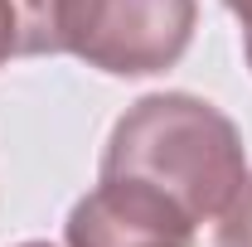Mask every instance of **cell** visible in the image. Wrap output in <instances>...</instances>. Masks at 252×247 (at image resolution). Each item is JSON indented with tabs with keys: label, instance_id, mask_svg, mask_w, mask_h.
<instances>
[{
	"label": "cell",
	"instance_id": "cell-1",
	"mask_svg": "<svg viewBox=\"0 0 252 247\" xmlns=\"http://www.w3.org/2000/svg\"><path fill=\"white\" fill-rule=\"evenodd\" d=\"M102 175L141 180L175 199L194 223H209L248 180V151L214 102L194 93H151L117 117Z\"/></svg>",
	"mask_w": 252,
	"mask_h": 247
},
{
	"label": "cell",
	"instance_id": "cell-2",
	"mask_svg": "<svg viewBox=\"0 0 252 247\" xmlns=\"http://www.w3.org/2000/svg\"><path fill=\"white\" fill-rule=\"evenodd\" d=\"M199 0H68L63 54L112 78L170 73L189 54Z\"/></svg>",
	"mask_w": 252,
	"mask_h": 247
},
{
	"label": "cell",
	"instance_id": "cell-3",
	"mask_svg": "<svg viewBox=\"0 0 252 247\" xmlns=\"http://www.w3.org/2000/svg\"><path fill=\"white\" fill-rule=\"evenodd\" d=\"M194 218L141 180H107L73 204L63 223L68 247H194Z\"/></svg>",
	"mask_w": 252,
	"mask_h": 247
},
{
	"label": "cell",
	"instance_id": "cell-4",
	"mask_svg": "<svg viewBox=\"0 0 252 247\" xmlns=\"http://www.w3.org/2000/svg\"><path fill=\"white\" fill-rule=\"evenodd\" d=\"M20 20V54H63V5L68 0H10Z\"/></svg>",
	"mask_w": 252,
	"mask_h": 247
},
{
	"label": "cell",
	"instance_id": "cell-5",
	"mask_svg": "<svg viewBox=\"0 0 252 247\" xmlns=\"http://www.w3.org/2000/svg\"><path fill=\"white\" fill-rule=\"evenodd\" d=\"M214 247H252V175L238 185V194L223 204V214L214 218Z\"/></svg>",
	"mask_w": 252,
	"mask_h": 247
},
{
	"label": "cell",
	"instance_id": "cell-6",
	"mask_svg": "<svg viewBox=\"0 0 252 247\" xmlns=\"http://www.w3.org/2000/svg\"><path fill=\"white\" fill-rule=\"evenodd\" d=\"M20 54V20H15V5L0 0V63Z\"/></svg>",
	"mask_w": 252,
	"mask_h": 247
},
{
	"label": "cell",
	"instance_id": "cell-7",
	"mask_svg": "<svg viewBox=\"0 0 252 247\" xmlns=\"http://www.w3.org/2000/svg\"><path fill=\"white\" fill-rule=\"evenodd\" d=\"M228 10H233L238 25H243V49H248V68H252V0H233Z\"/></svg>",
	"mask_w": 252,
	"mask_h": 247
},
{
	"label": "cell",
	"instance_id": "cell-8",
	"mask_svg": "<svg viewBox=\"0 0 252 247\" xmlns=\"http://www.w3.org/2000/svg\"><path fill=\"white\" fill-rule=\"evenodd\" d=\"M20 247H54V243H20Z\"/></svg>",
	"mask_w": 252,
	"mask_h": 247
},
{
	"label": "cell",
	"instance_id": "cell-9",
	"mask_svg": "<svg viewBox=\"0 0 252 247\" xmlns=\"http://www.w3.org/2000/svg\"><path fill=\"white\" fill-rule=\"evenodd\" d=\"M223 5H233V0H223Z\"/></svg>",
	"mask_w": 252,
	"mask_h": 247
}]
</instances>
